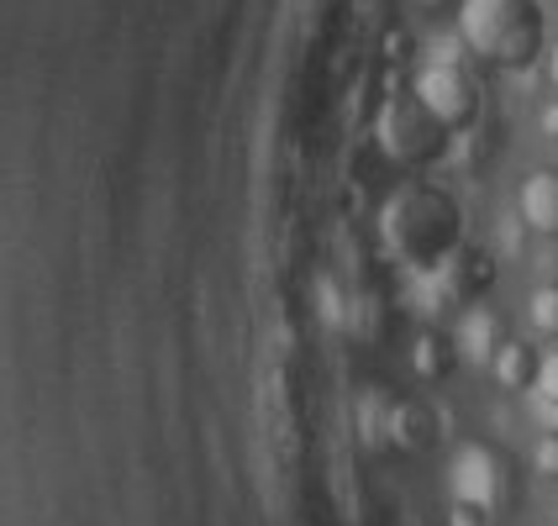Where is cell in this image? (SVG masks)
Returning <instances> with one entry per match:
<instances>
[{"mask_svg":"<svg viewBox=\"0 0 558 526\" xmlns=\"http://www.w3.org/2000/svg\"><path fill=\"white\" fill-rule=\"evenodd\" d=\"M532 468L558 485V427H543V432H537V442H532Z\"/></svg>","mask_w":558,"mask_h":526,"instance_id":"30bf717a","label":"cell"},{"mask_svg":"<svg viewBox=\"0 0 558 526\" xmlns=\"http://www.w3.org/2000/svg\"><path fill=\"white\" fill-rule=\"evenodd\" d=\"M537 126H543V132L558 143V95H548V100L537 106Z\"/></svg>","mask_w":558,"mask_h":526,"instance_id":"8fae6325","label":"cell"},{"mask_svg":"<svg viewBox=\"0 0 558 526\" xmlns=\"http://www.w3.org/2000/svg\"><path fill=\"white\" fill-rule=\"evenodd\" d=\"M490 379H496L500 390H527L532 384V369H537V347H532V338H517V332H506L500 338V347L490 353Z\"/></svg>","mask_w":558,"mask_h":526,"instance_id":"ba28073f","label":"cell"},{"mask_svg":"<svg viewBox=\"0 0 558 526\" xmlns=\"http://www.w3.org/2000/svg\"><path fill=\"white\" fill-rule=\"evenodd\" d=\"M411 95L433 111L448 132H459L480 117V74L464 48H433L411 74Z\"/></svg>","mask_w":558,"mask_h":526,"instance_id":"3957f363","label":"cell"},{"mask_svg":"<svg viewBox=\"0 0 558 526\" xmlns=\"http://www.w3.org/2000/svg\"><path fill=\"white\" fill-rule=\"evenodd\" d=\"M527 332L537 342H558V279L537 284L527 295Z\"/></svg>","mask_w":558,"mask_h":526,"instance_id":"9c48e42d","label":"cell"},{"mask_svg":"<svg viewBox=\"0 0 558 526\" xmlns=\"http://www.w3.org/2000/svg\"><path fill=\"white\" fill-rule=\"evenodd\" d=\"M379 232L405 264L433 269L459 248V206L427 180H401L379 206Z\"/></svg>","mask_w":558,"mask_h":526,"instance_id":"7a4b0ae2","label":"cell"},{"mask_svg":"<svg viewBox=\"0 0 558 526\" xmlns=\"http://www.w3.org/2000/svg\"><path fill=\"white\" fill-rule=\"evenodd\" d=\"M459 48L485 69L522 74L548 53L537 0H459Z\"/></svg>","mask_w":558,"mask_h":526,"instance_id":"6da1fadb","label":"cell"},{"mask_svg":"<svg viewBox=\"0 0 558 526\" xmlns=\"http://www.w3.org/2000/svg\"><path fill=\"white\" fill-rule=\"evenodd\" d=\"M422 5H437V0H422Z\"/></svg>","mask_w":558,"mask_h":526,"instance_id":"4fadbf2b","label":"cell"},{"mask_svg":"<svg viewBox=\"0 0 558 526\" xmlns=\"http://www.w3.org/2000/svg\"><path fill=\"white\" fill-rule=\"evenodd\" d=\"M500 338H506V321H500L496 306H464V316H459V332H453V353H464L469 364H490V353L500 347Z\"/></svg>","mask_w":558,"mask_h":526,"instance_id":"52a82bcc","label":"cell"},{"mask_svg":"<svg viewBox=\"0 0 558 526\" xmlns=\"http://www.w3.org/2000/svg\"><path fill=\"white\" fill-rule=\"evenodd\" d=\"M448 490H453V505H469L480 516H490L506 496V468L500 458L485 448V442H459L453 448V464H448Z\"/></svg>","mask_w":558,"mask_h":526,"instance_id":"5b68a950","label":"cell"},{"mask_svg":"<svg viewBox=\"0 0 558 526\" xmlns=\"http://www.w3.org/2000/svg\"><path fill=\"white\" fill-rule=\"evenodd\" d=\"M374 143H379V154L390 158V163L422 169V163L442 158V148H448V126L437 122L433 111L405 90V95H390V100L379 106V117H374Z\"/></svg>","mask_w":558,"mask_h":526,"instance_id":"277c9868","label":"cell"},{"mask_svg":"<svg viewBox=\"0 0 558 526\" xmlns=\"http://www.w3.org/2000/svg\"><path fill=\"white\" fill-rule=\"evenodd\" d=\"M517 217L532 237L558 243V163L548 169H532L527 180L517 185Z\"/></svg>","mask_w":558,"mask_h":526,"instance_id":"8992f818","label":"cell"},{"mask_svg":"<svg viewBox=\"0 0 558 526\" xmlns=\"http://www.w3.org/2000/svg\"><path fill=\"white\" fill-rule=\"evenodd\" d=\"M543 59H548V95H558V42L543 53Z\"/></svg>","mask_w":558,"mask_h":526,"instance_id":"7c38bea8","label":"cell"}]
</instances>
